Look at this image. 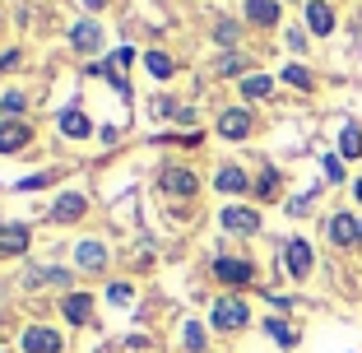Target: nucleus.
<instances>
[{
  "mask_svg": "<svg viewBox=\"0 0 362 353\" xmlns=\"http://www.w3.org/2000/svg\"><path fill=\"white\" fill-rule=\"evenodd\" d=\"M251 321V307L242 298H218L214 302V330H242Z\"/></svg>",
  "mask_w": 362,
  "mask_h": 353,
  "instance_id": "f257e3e1",
  "label": "nucleus"
},
{
  "mask_svg": "<svg viewBox=\"0 0 362 353\" xmlns=\"http://www.w3.org/2000/svg\"><path fill=\"white\" fill-rule=\"evenodd\" d=\"M214 274L223 279V284H251V279H256V265L242 260V256H218L214 260Z\"/></svg>",
  "mask_w": 362,
  "mask_h": 353,
  "instance_id": "f03ea898",
  "label": "nucleus"
},
{
  "mask_svg": "<svg viewBox=\"0 0 362 353\" xmlns=\"http://www.w3.org/2000/svg\"><path fill=\"white\" fill-rule=\"evenodd\" d=\"M284 265H288V274H293V279H307L311 274V246L302 242V237H293V242L284 246Z\"/></svg>",
  "mask_w": 362,
  "mask_h": 353,
  "instance_id": "7ed1b4c3",
  "label": "nucleus"
},
{
  "mask_svg": "<svg viewBox=\"0 0 362 353\" xmlns=\"http://www.w3.org/2000/svg\"><path fill=\"white\" fill-rule=\"evenodd\" d=\"M158 186H163V191H172V195H195V191H200V182H195L191 168H163Z\"/></svg>",
  "mask_w": 362,
  "mask_h": 353,
  "instance_id": "20e7f679",
  "label": "nucleus"
},
{
  "mask_svg": "<svg viewBox=\"0 0 362 353\" xmlns=\"http://www.w3.org/2000/svg\"><path fill=\"white\" fill-rule=\"evenodd\" d=\"M23 349L28 353H61V335L52 325H28L23 330Z\"/></svg>",
  "mask_w": 362,
  "mask_h": 353,
  "instance_id": "39448f33",
  "label": "nucleus"
},
{
  "mask_svg": "<svg viewBox=\"0 0 362 353\" xmlns=\"http://www.w3.org/2000/svg\"><path fill=\"white\" fill-rule=\"evenodd\" d=\"M218 135L246 139V135H251V112H246V108H228L223 117H218Z\"/></svg>",
  "mask_w": 362,
  "mask_h": 353,
  "instance_id": "423d86ee",
  "label": "nucleus"
},
{
  "mask_svg": "<svg viewBox=\"0 0 362 353\" xmlns=\"http://www.w3.org/2000/svg\"><path fill=\"white\" fill-rule=\"evenodd\" d=\"M223 228H228V233H256L260 214H256V209H246V204H228V209H223Z\"/></svg>",
  "mask_w": 362,
  "mask_h": 353,
  "instance_id": "0eeeda50",
  "label": "nucleus"
},
{
  "mask_svg": "<svg viewBox=\"0 0 362 353\" xmlns=\"http://www.w3.org/2000/svg\"><path fill=\"white\" fill-rule=\"evenodd\" d=\"M84 191H65L61 200H56V209H52V219L56 224H75V219H84Z\"/></svg>",
  "mask_w": 362,
  "mask_h": 353,
  "instance_id": "6e6552de",
  "label": "nucleus"
},
{
  "mask_svg": "<svg viewBox=\"0 0 362 353\" xmlns=\"http://www.w3.org/2000/svg\"><path fill=\"white\" fill-rule=\"evenodd\" d=\"M33 139V130L23 126V121H0V154H14V149H23Z\"/></svg>",
  "mask_w": 362,
  "mask_h": 353,
  "instance_id": "1a4fd4ad",
  "label": "nucleus"
},
{
  "mask_svg": "<svg viewBox=\"0 0 362 353\" xmlns=\"http://www.w3.org/2000/svg\"><path fill=\"white\" fill-rule=\"evenodd\" d=\"M75 260H79V270L98 274V270H107V246L103 242H79L75 246Z\"/></svg>",
  "mask_w": 362,
  "mask_h": 353,
  "instance_id": "9d476101",
  "label": "nucleus"
},
{
  "mask_svg": "<svg viewBox=\"0 0 362 353\" xmlns=\"http://www.w3.org/2000/svg\"><path fill=\"white\" fill-rule=\"evenodd\" d=\"M61 311H65L75 325H88V321H93V298H88V293H65Z\"/></svg>",
  "mask_w": 362,
  "mask_h": 353,
  "instance_id": "9b49d317",
  "label": "nucleus"
},
{
  "mask_svg": "<svg viewBox=\"0 0 362 353\" xmlns=\"http://www.w3.org/2000/svg\"><path fill=\"white\" fill-rule=\"evenodd\" d=\"M330 237H334L339 246H353V242H362V224H358L353 214H334V219H330Z\"/></svg>",
  "mask_w": 362,
  "mask_h": 353,
  "instance_id": "f8f14e48",
  "label": "nucleus"
},
{
  "mask_svg": "<svg viewBox=\"0 0 362 353\" xmlns=\"http://www.w3.org/2000/svg\"><path fill=\"white\" fill-rule=\"evenodd\" d=\"M70 42H75L79 52H98V47H103V28H98L93 19H84V23L70 28Z\"/></svg>",
  "mask_w": 362,
  "mask_h": 353,
  "instance_id": "ddd939ff",
  "label": "nucleus"
},
{
  "mask_svg": "<svg viewBox=\"0 0 362 353\" xmlns=\"http://www.w3.org/2000/svg\"><path fill=\"white\" fill-rule=\"evenodd\" d=\"M0 251H5V256H23V251H28V228H23V224H5V233H0Z\"/></svg>",
  "mask_w": 362,
  "mask_h": 353,
  "instance_id": "4468645a",
  "label": "nucleus"
},
{
  "mask_svg": "<svg viewBox=\"0 0 362 353\" xmlns=\"http://www.w3.org/2000/svg\"><path fill=\"white\" fill-rule=\"evenodd\" d=\"M88 130H93V121H88L79 108H65V112H61V135H70V139H84Z\"/></svg>",
  "mask_w": 362,
  "mask_h": 353,
  "instance_id": "2eb2a0df",
  "label": "nucleus"
},
{
  "mask_svg": "<svg viewBox=\"0 0 362 353\" xmlns=\"http://www.w3.org/2000/svg\"><path fill=\"white\" fill-rule=\"evenodd\" d=\"M307 23H311V33H320V37H325V33L334 28V10L325 5V0H311V5H307Z\"/></svg>",
  "mask_w": 362,
  "mask_h": 353,
  "instance_id": "dca6fc26",
  "label": "nucleus"
},
{
  "mask_svg": "<svg viewBox=\"0 0 362 353\" xmlns=\"http://www.w3.org/2000/svg\"><path fill=\"white\" fill-rule=\"evenodd\" d=\"M246 19L260 23V28H269V23L279 19V0H246Z\"/></svg>",
  "mask_w": 362,
  "mask_h": 353,
  "instance_id": "f3484780",
  "label": "nucleus"
},
{
  "mask_svg": "<svg viewBox=\"0 0 362 353\" xmlns=\"http://www.w3.org/2000/svg\"><path fill=\"white\" fill-rule=\"evenodd\" d=\"M214 186H218V191H228V195H242L251 182H246V172H242V168H223L218 177H214Z\"/></svg>",
  "mask_w": 362,
  "mask_h": 353,
  "instance_id": "a211bd4d",
  "label": "nucleus"
},
{
  "mask_svg": "<svg viewBox=\"0 0 362 353\" xmlns=\"http://www.w3.org/2000/svg\"><path fill=\"white\" fill-rule=\"evenodd\" d=\"M269 88H274V79H269V75H246L242 79V93L251 98V103H256V98H269Z\"/></svg>",
  "mask_w": 362,
  "mask_h": 353,
  "instance_id": "6ab92c4d",
  "label": "nucleus"
},
{
  "mask_svg": "<svg viewBox=\"0 0 362 353\" xmlns=\"http://www.w3.org/2000/svg\"><path fill=\"white\" fill-rule=\"evenodd\" d=\"M339 154H344V158H362V130H358V126H344Z\"/></svg>",
  "mask_w": 362,
  "mask_h": 353,
  "instance_id": "aec40b11",
  "label": "nucleus"
},
{
  "mask_svg": "<svg viewBox=\"0 0 362 353\" xmlns=\"http://www.w3.org/2000/svg\"><path fill=\"white\" fill-rule=\"evenodd\" d=\"M265 330H269V340L284 344V349H293V344H298V330H293L288 321H265Z\"/></svg>",
  "mask_w": 362,
  "mask_h": 353,
  "instance_id": "412c9836",
  "label": "nucleus"
},
{
  "mask_svg": "<svg viewBox=\"0 0 362 353\" xmlns=\"http://www.w3.org/2000/svg\"><path fill=\"white\" fill-rule=\"evenodd\" d=\"M144 65H149L153 79H168L172 70H177V65H172V56H163V52H149V56H144Z\"/></svg>",
  "mask_w": 362,
  "mask_h": 353,
  "instance_id": "4be33fe9",
  "label": "nucleus"
},
{
  "mask_svg": "<svg viewBox=\"0 0 362 353\" xmlns=\"http://www.w3.org/2000/svg\"><path fill=\"white\" fill-rule=\"evenodd\" d=\"M186 349H191V353H200V349H204V325H200V321L186 325Z\"/></svg>",
  "mask_w": 362,
  "mask_h": 353,
  "instance_id": "5701e85b",
  "label": "nucleus"
},
{
  "mask_svg": "<svg viewBox=\"0 0 362 353\" xmlns=\"http://www.w3.org/2000/svg\"><path fill=\"white\" fill-rule=\"evenodd\" d=\"M284 79H288L293 88H311V75L302 70V65H288V70H284Z\"/></svg>",
  "mask_w": 362,
  "mask_h": 353,
  "instance_id": "b1692460",
  "label": "nucleus"
},
{
  "mask_svg": "<svg viewBox=\"0 0 362 353\" xmlns=\"http://www.w3.org/2000/svg\"><path fill=\"white\" fill-rule=\"evenodd\" d=\"M320 168H325V177H330V182H339V177H344V163L334 158V154H325V158H320Z\"/></svg>",
  "mask_w": 362,
  "mask_h": 353,
  "instance_id": "393cba45",
  "label": "nucleus"
},
{
  "mask_svg": "<svg viewBox=\"0 0 362 353\" xmlns=\"http://www.w3.org/2000/svg\"><path fill=\"white\" fill-rule=\"evenodd\" d=\"M256 195H265V200H269V195H279V172H265V177H260V191Z\"/></svg>",
  "mask_w": 362,
  "mask_h": 353,
  "instance_id": "a878e982",
  "label": "nucleus"
},
{
  "mask_svg": "<svg viewBox=\"0 0 362 353\" xmlns=\"http://www.w3.org/2000/svg\"><path fill=\"white\" fill-rule=\"evenodd\" d=\"M237 70H246L242 56H223V61H218V75H237Z\"/></svg>",
  "mask_w": 362,
  "mask_h": 353,
  "instance_id": "bb28decb",
  "label": "nucleus"
},
{
  "mask_svg": "<svg viewBox=\"0 0 362 353\" xmlns=\"http://www.w3.org/2000/svg\"><path fill=\"white\" fill-rule=\"evenodd\" d=\"M0 112H5V117H10V112H23V93H5L0 98Z\"/></svg>",
  "mask_w": 362,
  "mask_h": 353,
  "instance_id": "cd10ccee",
  "label": "nucleus"
},
{
  "mask_svg": "<svg viewBox=\"0 0 362 353\" xmlns=\"http://www.w3.org/2000/svg\"><path fill=\"white\" fill-rule=\"evenodd\" d=\"M214 37H218L223 47H233L237 42V28H233V23H218V28H214Z\"/></svg>",
  "mask_w": 362,
  "mask_h": 353,
  "instance_id": "c85d7f7f",
  "label": "nucleus"
},
{
  "mask_svg": "<svg viewBox=\"0 0 362 353\" xmlns=\"http://www.w3.org/2000/svg\"><path fill=\"white\" fill-rule=\"evenodd\" d=\"M107 298L117 302V307H121V302H130V284H112V289H107Z\"/></svg>",
  "mask_w": 362,
  "mask_h": 353,
  "instance_id": "c756f323",
  "label": "nucleus"
},
{
  "mask_svg": "<svg viewBox=\"0 0 362 353\" xmlns=\"http://www.w3.org/2000/svg\"><path fill=\"white\" fill-rule=\"evenodd\" d=\"M37 186H47V172H37V177H23L19 191H37Z\"/></svg>",
  "mask_w": 362,
  "mask_h": 353,
  "instance_id": "7c9ffc66",
  "label": "nucleus"
},
{
  "mask_svg": "<svg viewBox=\"0 0 362 353\" xmlns=\"http://www.w3.org/2000/svg\"><path fill=\"white\" fill-rule=\"evenodd\" d=\"M288 47H293V52H302V47H307V37H302L298 28H288Z\"/></svg>",
  "mask_w": 362,
  "mask_h": 353,
  "instance_id": "2f4dec72",
  "label": "nucleus"
},
{
  "mask_svg": "<svg viewBox=\"0 0 362 353\" xmlns=\"http://www.w3.org/2000/svg\"><path fill=\"white\" fill-rule=\"evenodd\" d=\"M288 209H293V214H307V209H311V195H298V200L288 204Z\"/></svg>",
  "mask_w": 362,
  "mask_h": 353,
  "instance_id": "473e14b6",
  "label": "nucleus"
},
{
  "mask_svg": "<svg viewBox=\"0 0 362 353\" xmlns=\"http://www.w3.org/2000/svg\"><path fill=\"white\" fill-rule=\"evenodd\" d=\"M84 5H88V10H98V5H107V0H84Z\"/></svg>",
  "mask_w": 362,
  "mask_h": 353,
  "instance_id": "72a5a7b5",
  "label": "nucleus"
},
{
  "mask_svg": "<svg viewBox=\"0 0 362 353\" xmlns=\"http://www.w3.org/2000/svg\"><path fill=\"white\" fill-rule=\"evenodd\" d=\"M353 195H358V200H362V182H358V186H353Z\"/></svg>",
  "mask_w": 362,
  "mask_h": 353,
  "instance_id": "f704fd0d",
  "label": "nucleus"
},
{
  "mask_svg": "<svg viewBox=\"0 0 362 353\" xmlns=\"http://www.w3.org/2000/svg\"><path fill=\"white\" fill-rule=\"evenodd\" d=\"M0 353H5V349H0Z\"/></svg>",
  "mask_w": 362,
  "mask_h": 353,
  "instance_id": "c9c22d12",
  "label": "nucleus"
}]
</instances>
